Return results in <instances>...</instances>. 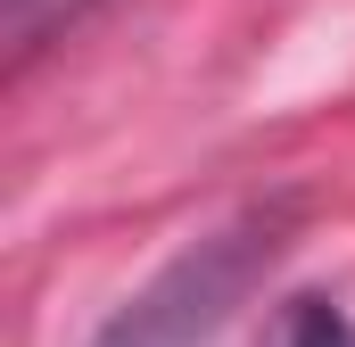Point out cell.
I'll return each instance as SVG.
<instances>
[{
  "label": "cell",
  "mask_w": 355,
  "mask_h": 347,
  "mask_svg": "<svg viewBox=\"0 0 355 347\" xmlns=\"http://www.w3.org/2000/svg\"><path fill=\"white\" fill-rule=\"evenodd\" d=\"M272 248H281V240H272L265 215H248V223L198 240L182 264H166V273L107 323L99 347H207L223 323H232V306L248 298V281L272 264Z\"/></svg>",
  "instance_id": "cell-1"
},
{
  "label": "cell",
  "mask_w": 355,
  "mask_h": 347,
  "mask_svg": "<svg viewBox=\"0 0 355 347\" xmlns=\"http://www.w3.org/2000/svg\"><path fill=\"white\" fill-rule=\"evenodd\" d=\"M75 8H91V0H0V33H8V50L25 58V50H42L50 25H67Z\"/></svg>",
  "instance_id": "cell-2"
},
{
  "label": "cell",
  "mask_w": 355,
  "mask_h": 347,
  "mask_svg": "<svg viewBox=\"0 0 355 347\" xmlns=\"http://www.w3.org/2000/svg\"><path fill=\"white\" fill-rule=\"evenodd\" d=\"M297 347H355V323L314 298V306H297Z\"/></svg>",
  "instance_id": "cell-3"
}]
</instances>
